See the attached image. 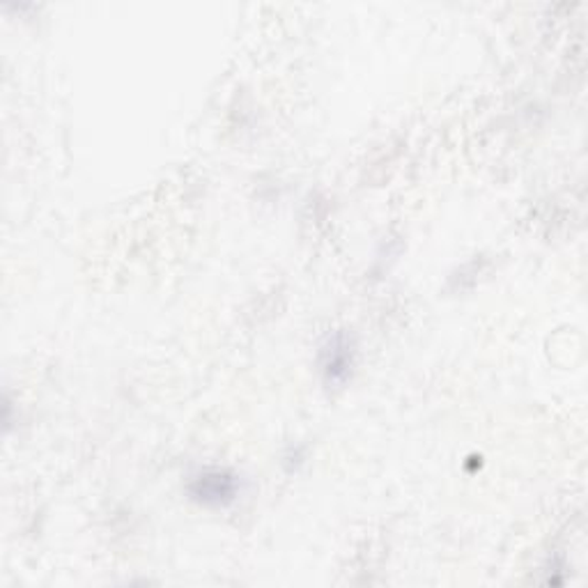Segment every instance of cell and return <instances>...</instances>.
Masks as SVG:
<instances>
[{
	"label": "cell",
	"mask_w": 588,
	"mask_h": 588,
	"mask_svg": "<svg viewBox=\"0 0 588 588\" xmlns=\"http://www.w3.org/2000/svg\"><path fill=\"white\" fill-rule=\"evenodd\" d=\"M189 496L196 504L208 508H225L240 496V479L228 469H204L198 472L187 487Z\"/></svg>",
	"instance_id": "cell-1"
},
{
	"label": "cell",
	"mask_w": 588,
	"mask_h": 588,
	"mask_svg": "<svg viewBox=\"0 0 588 588\" xmlns=\"http://www.w3.org/2000/svg\"><path fill=\"white\" fill-rule=\"evenodd\" d=\"M355 359L357 349L351 345V340L345 334L332 336L319 351V368L327 379V385H343L351 375V368H355Z\"/></svg>",
	"instance_id": "cell-2"
}]
</instances>
